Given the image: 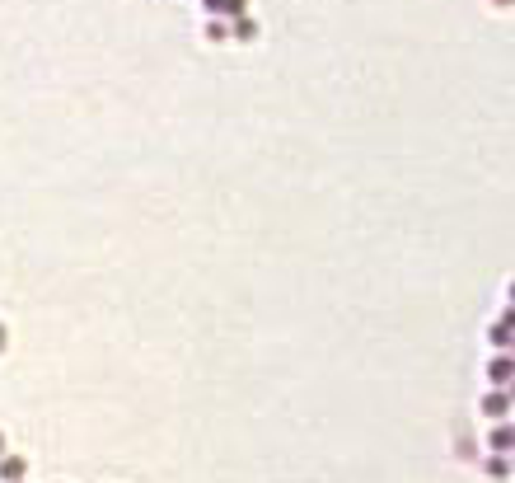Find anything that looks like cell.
Instances as JSON below:
<instances>
[{
  "mask_svg": "<svg viewBox=\"0 0 515 483\" xmlns=\"http://www.w3.org/2000/svg\"><path fill=\"white\" fill-rule=\"evenodd\" d=\"M478 413H487V417H492V422H501V417L511 413V394H501V390H497V394H482Z\"/></svg>",
  "mask_w": 515,
  "mask_h": 483,
  "instance_id": "1",
  "label": "cell"
},
{
  "mask_svg": "<svg viewBox=\"0 0 515 483\" xmlns=\"http://www.w3.org/2000/svg\"><path fill=\"white\" fill-rule=\"evenodd\" d=\"M487 380L492 385H511L515 380V357H492L487 361Z\"/></svg>",
  "mask_w": 515,
  "mask_h": 483,
  "instance_id": "2",
  "label": "cell"
},
{
  "mask_svg": "<svg viewBox=\"0 0 515 483\" xmlns=\"http://www.w3.org/2000/svg\"><path fill=\"white\" fill-rule=\"evenodd\" d=\"M202 5L211 10V19H239L248 0H202Z\"/></svg>",
  "mask_w": 515,
  "mask_h": 483,
  "instance_id": "3",
  "label": "cell"
},
{
  "mask_svg": "<svg viewBox=\"0 0 515 483\" xmlns=\"http://www.w3.org/2000/svg\"><path fill=\"white\" fill-rule=\"evenodd\" d=\"M23 474H28V460H23V455H0V479L5 483H19Z\"/></svg>",
  "mask_w": 515,
  "mask_h": 483,
  "instance_id": "4",
  "label": "cell"
},
{
  "mask_svg": "<svg viewBox=\"0 0 515 483\" xmlns=\"http://www.w3.org/2000/svg\"><path fill=\"white\" fill-rule=\"evenodd\" d=\"M487 450H492V455L515 450V427H492V432H487Z\"/></svg>",
  "mask_w": 515,
  "mask_h": 483,
  "instance_id": "5",
  "label": "cell"
},
{
  "mask_svg": "<svg viewBox=\"0 0 515 483\" xmlns=\"http://www.w3.org/2000/svg\"><path fill=\"white\" fill-rule=\"evenodd\" d=\"M230 38H235V43H253V38H258V24L239 14V19H235V28H230Z\"/></svg>",
  "mask_w": 515,
  "mask_h": 483,
  "instance_id": "6",
  "label": "cell"
},
{
  "mask_svg": "<svg viewBox=\"0 0 515 483\" xmlns=\"http://www.w3.org/2000/svg\"><path fill=\"white\" fill-rule=\"evenodd\" d=\"M482 469L492 474V479H511V460H501V455H487V464Z\"/></svg>",
  "mask_w": 515,
  "mask_h": 483,
  "instance_id": "7",
  "label": "cell"
},
{
  "mask_svg": "<svg viewBox=\"0 0 515 483\" xmlns=\"http://www.w3.org/2000/svg\"><path fill=\"white\" fill-rule=\"evenodd\" d=\"M511 328H506V324H492V328H487V343H492V348H511Z\"/></svg>",
  "mask_w": 515,
  "mask_h": 483,
  "instance_id": "8",
  "label": "cell"
},
{
  "mask_svg": "<svg viewBox=\"0 0 515 483\" xmlns=\"http://www.w3.org/2000/svg\"><path fill=\"white\" fill-rule=\"evenodd\" d=\"M206 38H211V43H225V38H230V24H225V19H211V24H206Z\"/></svg>",
  "mask_w": 515,
  "mask_h": 483,
  "instance_id": "9",
  "label": "cell"
},
{
  "mask_svg": "<svg viewBox=\"0 0 515 483\" xmlns=\"http://www.w3.org/2000/svg\"><path fill=\"white\" fill-rule=\"evenodd\" d=\"M497 324H506V328H511V333H515V305H511V310H506L501 319H497Z\"/></svg>",
  "mask_w": 515,
  "mask_h": 483,
  "instance_id": "10",
  "label": "cell"
},
{
  "mask_svg": "<svg viewBox=\"0 0 515 483\" xmlns=\"http://www.w3.org/2000/svg\"><path fill=\"white\" fill-rule=\"evenodd\" d=\"M5 338H10V333H5V324H0V352H5Z\"/></svg>",
  "mask_w": 515,
  "mask_h": 483,
  "instance_id": "11",
  "label": "cell"
},
{
  "mask_svg": "<svg viewBox=\"0 0 515 483\" xmlns=\"http://www.w3.org/2000/svg\"><path fill=\"white\" fill-rule=\"evenodd\" d=\"M506 301H511V305H515V281H511V291H506Z\"/></svg>",
  "mask_w": 515,
  "mask_h": 483,
  "instance_id": "12",
  "label": "cell"
},
{
  "mask_svg": "<svg viewBox=\"0 0 515 483\" xmlns=\"http://www.w3.org/2000/svg\"><path fill=\"white\" fill-rule=\"evenodd\" d=\"M0 455H5V432H0Z\"/></svg>",
  "mask_w": 515,
  "mask_h": 483,
  "instance_id": "13",
  "label": "cell"
},
{
  "mask_svg": "<svg viewBox=\"0 0 515 483\" xmlns=\"http://www.w3.org/2000/svg\"><path fill=\"white\" fill-rule=\"evenodd\" d=\"M511 404H515V380H511Z\"/></svg>",
  "mask_w": 515,
  "mask_h": 483,
  "instance_id": "14",
  "label": "cell"
},
{
  "mask_svg": "<svg viewBox=\"0 0 515 483\" xmlns=\"http://www.w3.org/2000/svg\"><path fill=\"white\" fill-rule=\"evenodd\" d=\"M511 469H515V460H511Z\"/></svg>",
  "mask_w": 515,
  "mask_h": 483,
  "instance_id": "15",
  "label": "cell"
},
{
  "mask_svg": "<svg viewBox=\"0 0 515 483\" xmlns=\"http://www.w3.org/2000/svg\"><path fill=\"white\" fill-rule=\"evenodd\" d=\"M19 483H23V479H19Z\"/></svg>",
  "mask_w": 515,
  "mask_h": 483,
  "instance_id": "16",
  "label": "cell"
}]
</instances>
